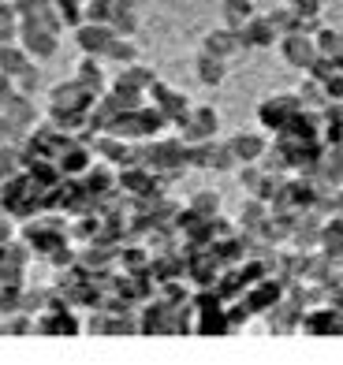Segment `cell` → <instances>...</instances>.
Masks as SVG:
<instances>
[{
  "label": "cell",
  "instance_id": "cell-5",
  "mask_svg": "<svg viewBox=\"0 0 343 365\" xmlns=\"http://www.w3.org/2000/svg\"><path fill=\"white\" fill-rule=\"evenodd\" d=\"M112 38L116 34H112L108 23H78L75 26V45H78V53H86V56H105Z\"/></svg>",
  "mask_w": 343,
  "mask_h": 365
},
{
  "label": "cell",
  "instance_id": "cell-17",
  "mask_svg": "<svg viewBox=\"0 0 343 365\" xmlns=\"http://www.w3.org/2000/svg\"><path fill=\"white\" fill-rule=\"evenodd\" d=\"M280 302V284H261L254 287V294H247V309L250 313H265Z\"/></svg>",
  "mask_w": 343,
  "mask_h": 365
},
{
  "label": "cell",
  "instance_id": "cell-2",
  "mask_svg": "<svg viewBox=\"0 0 343 365\" xmlns=\"http://www.w3.org/2000/svg\"><path fill=\"white\" fill-rule=\"evenodd\" d=\"M175 127H179V135H183L187 145H194V142H209V138H213L217 130H220V115H217V108L202 105V108H190Z\"/></svg>",
  "mask_w": 343,
  "mask_h": 365
},
{
  "label": "cell",
  "instance_id": "cell-16",
  "mask_svg": "<svg viewBox=\"0 0 343 365\" xmlns=\"http://www.w3.org/2000/svg\"><path fill=\"white\" fill-rule=\"evenodd\" d=\"M321 246H324V254H329V257H343V217H332L329 224L321 227Z\"/></svg>",
  "mask_w": 343,
  "mask_h": 365
},
{
  "label": "cell",
  "instance_id": "cell-44",
  "mask_svg": "<svg viewBox=\"0 0 343 365\" xmlns=\"http://www.w3.org/2000/svg\"><path fill=\"white\" fill-rule=\"evenodd\" d=\"M112 11H138V0H112Z\"/></svg>",
  "mask_w": 343,
  "mask_h": 365
},
{
  "label": "cell",
  "instance_id": "cell-29",
  "mask_svg": "<svg viewBox=\"0 0 343 365\" xmlns=\"http://www.w3.org/2000/svg\"><path fill=\"white\" fill-rule=\"evenodd\" d=\"M53 8L60 11L63 26H78V23H83V0H53Z\"/></svg>",
  "mask_w": 343,
  "mask_h": 365
},
{
  "label": "cell",
  "instance_id": "cell-12",
  "mask_svg": "<svg viewBox=\"0 0 343 365\" xmlns=\"http://www.w3.org/2000/svg\"><path fill=\"white\" fill-rule=\"evenodd\" d=\"M227 145H232V153H235L239 164H254V160H261V157L269 153L265 138H261V135H250V130H247V135H235Z\"/></svg>",
  "mask_w": 343,
  "mask_h": 365
},
{
  "label": "cell",
  "instance_id": "cell-13",
  "mask_svg": "<svg viewBox=\"0 0 343 365\" xmlns=\"http://www.w3.org/2000/svg\"><path fill=\"white\" fill-rule=\"evenodd\" d=\"M194 71H198L202 86H220V82L227 78V60H220V56H213V53H198V60H194Z\"/></svg>",
  "mask_w": 343,
  "mask_h": 365
},
{
  "label": "cell",
  "instance_id": "cell-30",
  "mask_svg": "<svg viewBox=\"0 0 343 365\" xmlns=\"http://www.w3.org/2000/svg\"><path fill=\"white\" fill-rule=\"evenodd\" d=\"M269 217V209H265V202H261V197H250V205L247 209H242V227H257L261 220H265Z\"/></svg>",
  "mask_w": 343,
  "mask_h": 365
},
{
  "label": "cell",
  "instance_id": "cell-39",
  "mask_svg": "<svg viewBox=\"0 0 343 365\" xmlns=\"http://www.w3.org/2000/svg\"><path fill=\"white\" fill-rule=\"evenodd\" d=\"M93 172H97V175H90V179H86V187H90V190H105L108 182H112L108 168H93Z\"/></svg>",
  "mask_w": 343,
  "mask_h": 365
},
{
  "label": "cell",
  "instance_id": "cell-34",
  "mask_svg": "<svg viewBox=\"0 0 343 365\" xmlns=\"http://www.w3.org/2000/svg\"><path fill=\"white\" fill-rule=\"evenodd\" d=\"M11 82H15V90H19V93H26V97H30V93H34V86H38V68H30V63H26V68H23L19 75H15Z\"/></svg>",
  "mask_w": 343,
  "mask_h": 365
},
{
  "label": "cell",
  "instance_id": "cell-21",
  "mask_svg": "<svg viewBox=\"0 0 343 365\" xmlns=\"http://www.w3.org/2000/svg\"><path fill=\"white\" fill-rule=\"evenodd\" d=\"M78 82H83L86 90H93V93H101V86H105V75H101V68L93 63V56H83L78 60V75H75Z\"/></svg>",
  "mask_w": 343,
  "mask_h": 365
},
{
  "label": "cell",
  "instance_id": "cell-43",
  "mask_svg": "<svg viewBox=\"0 0 343 365\" xmlns=\"http://www.w3.org/2000/svg\"><path fill=\"white\" fill-rule=\"evenodd\" d=\"M329 306H336L343 313V287H329Z\"/></svg>",
  "mask_w": 343,
  "mask_h": 365
},
{
  "label": "cell",
  "instance_id": "cell-10",
  "mask_svg": "<svg viewBox=\"0 0 343 365\" xmlns=\"http://www.w3.org/2000/svg\"><path fill=\"white\" fill-rule=\"evenodd\" d=\"M34 331H38V336H78L83 324H78L71 313H63L60 306H53V313H41V317H38Z\"/></svg>",
  "mask_w": 343,
  "mask_h": 365
},
{
  "label": "cell",
  "instance_id": "cell-20",
  "mask_svg": "<svg viewBox=\"0 0 343 365\" xmlns=\"http://www.w3.org/2000/svg\"><path fill=\"white\" fill-rule=\"evenodd\" d=\"M86 164H90V149H86L83 142H75V145L63 149V157H60L56 168H60V172H83Z\"/></svg>",
  "mask_w": 343,
  "mask_h": 365
},
{
  "label": "cell",
  "instance_id": "cell-18",
  "mask_svg": "<svg viewBox=\"0 0 343 365\" xmlns=\"http://www.w3.org/2000/svg\"><path fill=\"white\" fill-rule=\"evenodd\" d=\"M220 8H224V26L239 30L254 15V0H220Z\"/></svg>",
  "mask_w": 343,
  "mask_h": 365
},
{
  "label": "cell",
  "instance_id": "cell-28",
  "mask_svg": "<svg viewBox=\"0 0 343 365\" xmlns=\"http://www.w3.org/2000/svg\"><path fill=\"white\" fill-rule=\"evenodd\" d=\"M112 0H83V23H108Z\"/></svg>",
  "mask_w": 343,
  "mask_h": 365
},
{
  "label": "cell",
  "instance_id": "cell-37",
  "mask_svg": "<svg viewBox=\"0 0 343 365\" xmlns=\"http://www.w3.org/2000/svg\"><path fill=\"white\" fill-rule=\"evenodd\" d=\"M321 4L324 0H287V8L295 15H321Z\"/></svg>",
  "mask_w": 343,
  "mask_h": 365
},
{
  "label": "cell",
  "instance_id": "cell-38",
  "mask_svg": "<svg viewBox=\"0 0 343 365\" xmlns=\"http://www.w3.org/2000/svg\"><path fill=\"white\" fill-rule=\"evenodd\" d=\"M30 331V321H23V317H15L11 324H0V336H26Z\"/></svg>",
  "mask_w": 343,
  "mask_h": 365
},
{
  "label": "cell",
  "instance_id": "cell-33",
  "mask_svg": "<svg viewBox=\"0 0 343 365\" xmlns=\"http://www.w3.org/2000/svg\"><path fill=\"white\" fill-rule=\"evenodd\" d=\"M321 90H324V105H329V101H343V71H332L329 78L321 82Z\"/></svg>",
  "mask_w": 343,
  "mask_h": 365
},
{
  "label": "cell",
  "instance_id": "cell-8",
  "mask_svg": "<svg viewBox=\"0 0 343 365\" xmlns=\"http://www.w3.org/2000/svg\"><path fill=\"white\" fill-rule=\"evenodd\" d=\"M302 331H306V336H343V313L336 306L306 313V317H302Z\"/></svg>",
  "mask_w": 343,
  "mask_h": 365
},
{
  "label": "cell",
  "instance_id": "cell-24",
  "mask_svg": "<svg viewBox=\"0 0 343 365\" xmlns=\"http://www.w3.org/2000/svg\"><path fill=\"white\" fill-rule=\"evenodd\" d=\"M108 26H112V34H116V38H130L138 30V11H112Z\"/></svg>",
  "mask_w": 343,
  "mask_h": 365
},
{
  "label": "cell",
  "instance_id": "cell-35",
  "mask_svg": "<svg viewBox=\"0 0 343 365\" xmlns=\"http://www.w3.org/2000/svg\"><path fill=\"white\" fill-rule=\"evenodd\" d=\"M299 101H302V108H306V105H324V90H321V82H317V78H306V86H302V93H299Z\"/></svg>",
  "mask_w": 343,
  "mask_h": 365
},
{
  "label": "cell",
  "instance_id": "cell-25",
  "mask_svg": "<svg viewBox=\"0 0 343 365\" xmlns=\"http://www.w3.org/2000/svg\"><path fill=\"white\" fill-rule=\"evenodd\" d=\"M105 56H108V60H116V63H123V68H127V63H135V60H138V48L130 45L127 38H112V45L105 48Z\"/></svg>",
  "mask_w": 343,
  "mask_h": 365
},
{
  "label": "cell",
  "instance_id": "cell-4",
  "mask_svg": "<svg viewBox=\"0 0 343 365\" xmlns=\"http://www.w3.org/2000/svg\"><path fill=\"white\" fill-rule=\"evenodd\" d=\"M145 90H150V101H153V108H157L160 115H165V120H172V123H179V120H183V115L190 112L187 97H183V93H175L172 86H165V82H157V78H153Z\"/></svg>",
  "mask_w": 343,
  "mask_h": 365
},
{
  "label": "cell",
  "instance_id": "cell-23",
  "mask_svg": "<svg viewBox=\"0 0 343 365\" xmlns=\"http://www.w3.org/2000/svg\"><path fill=\"white\" fill-rule=\"evenodd\" d=\"M190 209L198 212V217L213 220L217 212H220V194H217V190H198V194L190 197Z\"/></svg>",
  "mask_w": 343,
  "mask_h": 365
},
{
  "label": "cell",
  "instance_id": "cell-42",
  "mask_svg": "<svg viewBox=\"0 0 343 365\" xmlns=\"http://www.w3.org/2000/svg\"><path fill=\"white\" fill-rule=\"evenodd\" d=\"M19 38V26H8V23H0V45H8Z\"/></svg>",
  "mask_w": 343,
  "mask_h": 365
},
{
  "label": "cell",
  "instance_id": "cell-32",
  "mask_svg": "<svg viewBox=\"0 0 343 365\" xmlns=\"http://www.w3.org/2000/svg\"><path fill=\"white\" fill-rule=\"evenodd\" d=\"M265 175H269V172L254 168V164H242V168H239V179H242V187H247L250 194H257V190H261V182H265Z\"/></svg>",
  "mask_w": 343,
  "mask_h": 365
},
{
  "label": "cell",
  "instance_id": "cell-36",
  "mask_svg": "<svg viewBox=\"0 0 343 365\" xmlns=\"http://www.w3.org/2000/svg\"><path fill=\"white\" fill-rule=\"evenodd\" d=\"M332 71H336V68H332V60H329V56H321V53H317V56H314V63L306 68V75H309V78H317V82H324Z\"/></svg>",
  "mask_w": 343,
  "mask_h": 365
},
{
  "label": "cell",
  "instance_id": "cell-40",
  "mask_svg": "<svg viewBox=\"0 0 343 365\" xmlns=\"http://www.w3.org/2000/svg\"><path fill=\"white\" fill-rule=\"evenodd\" d=\"M15 172V149H0V179H8Z\"/></svg>",
  "mask_w": 343,
  "mask_h": 365
},
{
  "label": "cell",
  "instance_id": "cell-45",
  "mask_svg": "<svg viewBox=\"0 0 343 365\" xmlns=\"http://www.w3.org/2000/svg\"><path fill=\"white\" fill-rule=\"evenodd\" d=\"M339 41H343V30H339Z\"/></svg>",
  "mask_w": 343,
  "mask_h": 365
},
{
  "label": "cell",
  "instance_id": "cell-14",
  "mask_svg": "<svg viewBox=\"0 0 343 365\" xmlns=\"http://www.w3.org/2000/svg\"><path fill=\"white\" fill-rule=\"evenodd\" d=\"M26 63H30V56H26V48H23V45H15V41L0 45V75L15 78V75L26 68Z\"/></svg>",
  "mask_w": 343,
  "mask_h": 365
},
{
  "label": "cell",
  "instance_id": "cell-26",
  "mask_svg": "<svg viewBox=\"0 0 343 365\" xmlns=\"http://www.w3.org/2000/svg\"><path fill=\"white\" fill-rule=\"evenodd\" d=\"M19 309H23V287H15V284H0V313L15 317Z\"/></svg>",
  "mask_w": 343,
  "mask_h": 365
},
{
  "label": "cell",
  "instance_id": "cell-7",
  "mask_svg": "<svg viewBox=\"0 0 343 365\" xmlns=\"http://www.w3.org/2000/svg\"><path fill=\"white\" fill-rule=\"evenodd\" d=\"M93 90H86L78 78L71 82H60V86H53V108H68V112H86L93 105Z\"/></svg>",
  "mask_w": 343,
  "mask_h": 365
},
{
  "label": "cell",
  "instance_id": "cell-1",
  "mask_svg": "<svg viewBox=\"0 0 343 365\" xmlns=\"http://www.w3.org/2000/svg\"><path fill=\"white\" fill-rule=\"evenodd\" d=\"M299 108H302L299 93H280V97H269V101L257 105V120H261V127H269L280 135V130L299 115Z\"/></svg>",
  "mask_w": 343,
  "mask_h": 365
},
{
  "label": "cell",
  "instance_id": "cell-19",
  "mask_svg": "<svg viewBox=\"0 0 343 365\" xmlns=\"http://www.w3.org/2000/svg\"><path fill=\"white\" fill-rule=\"evenodd\" d=\"M314 48H317V53L321 56H339L343 53V41H339V30H332V26H324L321 23V30H317V34H314Z\"/></svg>",
  "mask_w": 343,
  "mask_h": 365
},
{
  "label": "cell",
  "instance_id": "cell-41",
  "mask_svg": "<svg viewBox=\"0 0 343 365\" xmlns=\"http://www.w3.org/2000/svg\"><path fill=\"white\" fill-rule=\"evenodd\" d=\"M15 93V86H11V78L8 75H0V108H4L8 105V97Z\"/></svg>",
  "mask_w": 343,
  "mask_h": 365
},
{
  "label": "cell",
  "instance_id": "cell-6",
  "mask_svg": "<svg viewBox=\"0 0 343 365\" xmlns=\"http://www.w3.org/2000/svg\"><path fill=\"white\" fill-rule=\"evenodd\" d=\"M280 56H284V63L287 68H299V71H306L309 63H314V56H317V48H314V38L309 34H284V41H280Z\"/></svg>",
  "mask_w": 343,
  "mask_h": 365
},
{
  "label": "cell",
  "instance_id": "cell-22",
  "mask_svg": "<svg viewBox=\"0 0 343 365\" xmlns=\"http://www.w3.org/2000/svg\"><path fill=\"white\" fill-rule=\"evenodd\" d=\"M265 19H269V26L276 30V34H295L299 30V15L291 8H269Z\"/></svg>",
  "mask_w": 343,
  "mask_h": 365
},
{
  "label": "cell",
  "instance_id": "cell-15",
  "mask_svg": "<svg viewBox=\"0 0 343 365\" xmlns=\"http://www.w3.org/2000/svg\"><path fill=\"white\" fill-rule=\"evenodd\" d=\"M235 153L227 142H209V157H205V168L209 172H235Z\"/></svg>",
  "mask_w": 343,
  "mask_h": 365
},
{
  "label": "cell",
  "instance_id": "cell-31",
  "mask_svg": "<svg viewBox=\"0 0 343 365\" xmlns=\"http://www.w3.org/2000/svg\"><path fill=\"white\" fill-rule=\"evenodd\" d=\"M123 82H130V86H138V90H145V86H150V82L157 78L150 68H138V63H127V71L120 75Z\"/></svg>",
  "mask_w": 343,
  "mask_h": 365
},
{
  "label": "cell",
  "instance_id": "cell-9",
  "mask_svg": "<svg viewBox=\"0 0 343 365\" xmlns=\"http://www.w3.org/2000/svg\"><path fill=\"white\" fill-rule=\"evenodd\" d=\"M202 53H213V56H220V60L242 53L239 30H232V26H217V30H209V34L202 38Z\"/></svg>",
  "mask_w": 343,
  "mask_h": 365
},
{
  "label": "cell",
  "instance_id": "cell-27",
  "mask_svg": "<svg viewBox=\"0 0 343 365\" xmlns=\"http://www.w3.org/2000/svg\"><path fill=\"white\" fill-rule=\"evenodd\" d=\"M30 182H38V187H53V182L60 179V168H53L48 160H30Z\"/></svg>",
  "mask_w": 343,
  "mask_h": 365
},
{
  "label": "cell",
  "instance_id": "cell-3",
  "mask_svg": "<svg viewBox=\"0 0 343 365\" xmlns=\"http://www.w3.org/2000/svg\"><path fill=\"white\" fill-rule=\"evenodd\" d=\"M56 30H48L41 23H19V45L26 48V56H34V60H53L56 56Z\"/></svg>",
  "mask_w": 343,
  "mask_h": 365
},
{
  "label": "cell",
  "instance_id": "cell-11",
  "mask_svg": "<svg viewBox=\"0 0 343 365\" xmlns=\"http://www.w3.org/2000/svg\"><path fill=\"white\" fill-rule=\"evenodd\" d=\"M239 41H242V48H269L276 41V30L269 26L265 15H250V19L239 26Z\"/></svg>",
  "mask_w": 343,
  "mask_h": 365
}]
</instances>
